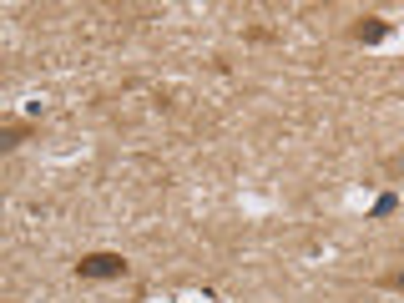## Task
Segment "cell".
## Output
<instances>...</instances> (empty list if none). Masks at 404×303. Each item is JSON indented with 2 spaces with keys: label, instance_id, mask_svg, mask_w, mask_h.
Returning a JSON list of instances; mask_svg holds the SVG:
<instances>
[{
  "label": "cell",
  "instance_id": "cell-4",
  "mask_svg": "<svg viewBox=\"0 0 404 303\" xmlns=\"http://www.w3.org/2000/svg\"><path fill=\"white\" fill-rule=\"evenodd\" d=\"M384 288H404V268L399 273H384Z\"/></svg>",
  "mask_w": 404,
  "mask_h": 303
},
{
  "label": "cell",
  "instance_id": "cell-5",
  "mask_svg": "<svg viewBox=\"0 0 404 303\" xmlns=\"http://www.w3.org/2000/svg\"><path fill=\"white\" fill-rule=\"evenodd\" d=\"M389 172H399V177H404V157H394V162H389Z\"/></svg>",
  "mask_w": 404,
  "mask_h": 303
},
{
  "label": "cell",
  "instance_id": "cell-2",
  "mask_svg": "<svg viewBox=\"0 0 404 303\" xmlns=\"http://www.w3.org/2000/svg\"><path fill=\"white\" fill-rule=\"evenodd\" d=\"M349 36L364 41V46H379V41L389 36V20H379V16H359V20L349 25Z\"/></svg>",
  "mask_w": 404,
  "mask_h": 303
},
{
  "label": "cell",
  "instance_id": "cell-3",
  "mask_svg": "<svg viewBox=\"0 0 404 303\" xmlns=\"http://www.w3.org/2000/svg\"><path fill=\"white\" fill-rule=\"evenodd\" d=\"M389 212H394V192H384V197L374 202V218H389Z\"/></svg>",
  "mask_w": 404,
  "mask_h": 303
},
{
  "label": "cell",
  "instance_id": "cell-1",
  "mask_svg": "<svg viewBox=\"0 0 404 303\" xmlns=\"http://www.w3.org/2000/svg\"><path fill=\"white\" fill-rule=\"evenodd\" d=\"M76 273L81 278H121V273H127V258L121 253H86L76 263Z\"/></svg>",
  "mask_w": 404,
  "mask_h": 303
}]
</instances>
